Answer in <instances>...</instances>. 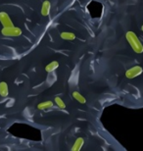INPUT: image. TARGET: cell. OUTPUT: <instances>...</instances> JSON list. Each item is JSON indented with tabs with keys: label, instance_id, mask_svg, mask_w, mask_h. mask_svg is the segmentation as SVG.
Wrapping results in <instances>:
<instances>
[{
	"label": "cell",
	"instance_id": "6da1fadb",
	"mask_svg": "<svg viewBox=\"0 0 143 151\" xmlns=\"http://www.w3.org/2000/svg\"><path fill=\"white\" fill-rule=\"evenodd\" d=\"M126 41L129 42L130 47L132 48V50L134 51L135 53L141 54L143 52V46H142V43H141L140 39L138 38V37L133 32H132V31L126 32Z\"/></svg>",
	"mask_w": 143,
	"mask_h": 151
},
{
	"label": "cell",
	"instance_id": "8fae6325",
	"mask_svg": "<svg viewBox=\"0 0 143 151\" xmlns=\"http://www.w3.org/2000/svg\"><path fill=\"white\" fill-rule=\"evenodd\" d=\"M73 97H74L78 102H80V104H86V97L78 91H74L73 92Z\"/></svg>",
	"mask_w": 143,
	"mask_h": 151
},
{
	"label": "cell",
	"instance_id": "30bf717a",
	"mask_svg": "<svg viewBox=\"0 0 143 151\" xmlns=\"http://www.w3.org/2000/svg\"><path fill=\"white\" fill-rule=\"evenodd\" d=\"M60 37L62 39H64V40H69V41L75 39V35L74 32H62Z\"/></svg>",
	"mask_w": 143,
	"mask_h": 151
},
{
	"label": "cell",
	"instance_id": "ba28073f",
	"mask_svg": "<svg viewBox=\"0 0 143 151\" xmlns=\"http://www.w3.org/2000/svg\"><path fill=\"white\" fill-rule=\"evenodd\" d=\"M83 144H84V139H83V137L77 138L75 141V143H74V145L72 146V151H78V150H80L81 148H83Z\"/></svg>",
	"mask_w": 143,
	"mask_h": 151
},
{
	"label": "cell",
	"instance_id": "3957f363",
	"mask_svg": "<svg viewBox=\"0 0 143 151\" xmlns=\"http://www.w3.org/2000/svg\"><path fill=\"white\" fill-rule=\"evenodd\" d=\"M141 73H142L141 66L136 65V66H133V67L129 68V70L126 71V77L127 78H129V80H132V78H134L136 77H138V76H140Z\"/></svg>",
	"mask_w": 143,
	"mask_h": 151
},
{
	"label": "cell",
	"instance_id": "8992f818",
	"mask_svg": "<svg viewBox=\"0 0 143 151\" xmlns=\"http://www.w3.org/2000/svg\"><path fill=\"white\" fill-rule=\"evenodd\" d=\"M9 94V87L7 83L1 81L0 83V96L1 97H7Z\"/></svg>",
	"mask_w": 143,
	"mask_h": 151
},
{
	"label": "cell",
	"instance_id": "277c9868",
	"mask_svg": "<svg viewBox=\"0 0 143 151\" xmlns=\"http://www.w3.org/2000/svg\"><path fill=\"white\" fill-rule=\"evenodd\" d=\"M0 23L3 27H12L14 26L13 21L6 12H0Z\"/></svg>",
	"mask_w": 143,
	"mask_h": 151
},
{
	"label": "cell",
	"instance_id": "5b68a950",
	"mask_svg": "<svg viewBox=\"0 0 143 151\" xmlns=\"http://www.w3.org/2000/svg\"><path fill=\"white\" fill-rule=\"evenodd\" d=\"M50 11H51V2L49 0H45L42 3V6H41V15L43 17H47L49 16L50 14Z\"/></svg>",
	"mask_w": 143,
	"mask_h": 151
},
{
	"label": "cell",
	"instance_id": "52a82bcc",
	"mask_svg": "<svg viewBox=\"0 0 143 151\" xmlns=\"http://www.w3.org/2000/svg\"><path fill=\"white\" fill-rule=\"evenodd\" d=\"M54 103L52 101H43V102H40L39 104H37V109L38 110H41V111H44V110H48V109H51L53 107Z\"/></svg>",
	"mask_w": 143,
	"mask_h": 151
},
{
	"label": "cell",
	"instance_id": "7a4b0ae2",
	"mask_svg": "<svg viewBox=\"0 0 143 151\" xmlns=\"http://www.w3.org/2000/svg\"><path fill=\"white\" fill-rule=\"evenodd\" d=\"M1 34L2 35L7 37H18L22 35L23 32L18 27L12 26V27H3L1 29Z\"/></svg>",
	"mask_w": 143,
	"mask_h": 151
},
{
	"label": "cell",
	"instance_id": "7c38bea8",
	"mask_svg": "<svg viewBox=\"0 0 143 151\" xmlns=\"http://www.w3.org/2000/svg\"><path fill=\"white\" fill-rule=\"evenodd\" d=\"M54 102H55V104L57 105L58 107L60 108V109H65L66 108V104L65 102L62 100V98L59 97V96H56L55 99H54Z\"/></svg>",
	"mask_w": 143,
	"mask_h": 151
},
{
	"label": "cell",
	"instance_id": "9c48e42d",
	"mask_svg": "<svg viewBox=\"0 0 143 151\" xmlns=\"http://www.w3.org/2000/svg\"><path fill=\"white\" fill-rule=\"evenodd\" d=\"M59 68V62L58 61H52L50 62L49 64H47L45 66V71L47 72V73H52L55 70Z\"/></svg>",
	"mask_w": 143,
	"mask_h": 151
}]
</instances>
